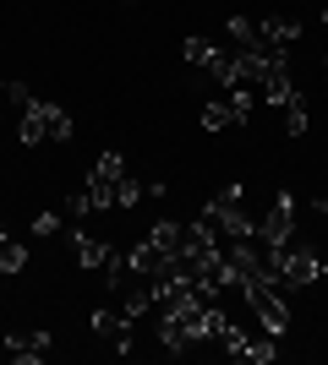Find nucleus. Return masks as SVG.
Segmentation results:
<instances>
[{"label": "nucleus", "mask_w": 328, "mask_h": 365, "mask_svg": "<svg viewBox=\"0 0 328 365\" xmlns=\"http://www.w3.org/2000/svg\"><path fill=\"white\" fill-rule=\"evenodd\" d=\"M71 137H77V120H71L61 104L33 98V104L22 109V142H28V148H39V142H71Z\"/></svg>", "instance_id": "obj_1"}, {"label": "nucleus", "mask_w": 328, "mask_h": 365, "mask_svg": "<svg viewBox=\"0 0 328 365\" xmlns=\"http://www.w3.org/2000/svg\"><path fill=\"white\" fill-rule=\"evenodd\" d=\"M247 120H252V93L247 88H230V98L203 104V131H241Z\"/></svg>", "instance_id": "obj_2"}, {"label": "nucleus", "mask_w": 328, "mask_h": 365, "mask_svg": "<svg viewBox=\"0 0 328 365\" xmlns=\"http://www.w3.org/2000/svg\"><path fill=\"white\" fill-rule=\"evenodd\" d=\"M257 240L263 245H290L296 240V197H290V191H279L274 207L257 218Z\"/></svg>", "instance_id": "obj_3"}, {"label": "nucleus", "mask_w": 328, "mask_h": 365, "mask_svg": "<svg viewBox=\"0 0 328 365\" xmlns=\"http://www.w3.org/2000/svg\"><path fill=\"white\" fill-rule=\"evenodd\" d=\"M296 44H301V22H290V16H263V22H257V49L290 55Z\"/></svg>", "instance_id": "obj_4"}, {"label": "nucleus", "mask_w": 328, "mask_h": 365, "mask_svg": "<svg viewBox=\"0 0 328 365\" xmlns=\"http://www.w3.org/2000/svg\"><path fill=\"white\" fill-rule=\"evenodd\" d=\"M94 333H99V344H109V349H131V317H126V311H94Z\"/></svg>", "instance_id": "obj_5"}, {"label": "nucleus", "mask_w": 328, "mask_h": 365, "mask_svg": "<svg viewBox=\"0 0 328 365\" xmlns=\"http://www.w3.org/2000/svg\"><path fill=\"white\" fill-rule=\"evenodd\" d=\"M66 245H71L77 267H104V262L115 257V245H109V240H99V235H82V229H71V235H66Z\"/></svg>", "instance_id": "obj_6"}, {"label": "nucleus", "mask_w": 328, "mask_h": 365, "mask_svg": "<svg viewBox=\"0 0 328 365\" xmlns=\"http://www.w3.org/2000/svg\"><path fill=\"white\" fill-rule=\"evenodd\" d=\"M6 349H11L16 360H39V354L49 349V333H11V338H6Z\"/></svg>", "instance_id": "obj_7"}, {"label": "nucleus", "mask_w": 328, "mask_h": 365, "mask_svg": "<svg viewBox=\"0 0 328 365\" xmlns=\"http://www.w3.org/2000/svg\"><path fill=\"white\" fill-rule=\"evenodd\" d=\"M22 267H28V245L6 235V240H0V273L11 278V273H22Z\"/></svg>", "instance_id": "obj_8"}, {"label": "nucleus", "mask_w": 328, "mask_h": 365, "mask_svg": "<svg viewBox=\"0 0 328 365\" xmlns=\"http://www.w3.org/2000/svg\"><path fill=\"white\" fill-rule=\"evenodd\" d=\"M284 131H296V137H301V131H307V120H312V109H307V98H301V93H290V98H284Z\"/></svg>", "instance_id": "obj_9"}, {"label": "nucleus", "mask_w": 328, "mask_h": 365, "mask_svg": "<svg viewBox=\"0 0 328 365\" xmlns=\"http://www.w3.org/2000/svg\"><path fill=\"white\" fill-rule=\"evenodd\" d=\"M142 197H148V180H137V175H121V180H115V207H137Z\"/></svg>", "instance_id": "obj_10"}, {"label": "nucleus", "mask_w": 328, "mask_h": 365, "mask_svg": "<svg viewBox=\"0 0 328 365\" xmlns=\"http://www.w3.org/2000/svg\"><path fill=\"white\" fill-rule=\"evenodd\" d=\"M148 240H154L159 251H181V224H175V218H159V224L148 229Z\"/></svg>", "instance_id": "obj_11"}, {"label": "nucleus", "mask_w": 328, "mask_h": 365, "mask_svg": "<svg viewBox=\"0 0 328 365\" xmlns=\"http://www.w3.org/2000/svg\"><path fill=\"white\" fill-rule=\"evenodd\" d=\"M214 55H219V44H214V38H187V66L208 71V66H214Z\"/></svg>", "instance_id": "obj_12"}, {"label": "nucleus", "mask_w": 328, "mask_h": 365, "mask_svg": "<svg viewBox=\"0 0 328 365\" xmlns=\"http://www.w3.org/2000/svg\"><path fill=\"white\" fill-rule=\"evenodd\" d=\"M224 33H230L241 49H257V22H252V16H230V22H224Z\"/></svg>", "instance_id": "obj_13"}, {"label": "nucleus", "mask_w": 328, "mask_h": 365, "mask_svg": "<svg viewBox=\"0 0 328 365\" xmlns=\"http://www.w3.org/2000/svg\"><path fill=\"white\" fill-rule=\"evenodd\" d=\"M274 354H279V349H274V338H247V344H241V354H235V360L268 365V360H274Z\"/></svg>", "instance_id": "obj_14"}, {"label": "nucleus", "mask_w": 328, "mask_h": 365, "mask_svg": "<svg viewBox=\"0 0 328 365\" xmlns=\"http://www.w3.org/2000/svg\"><path fill=\"white\" fill-rule=\"evenodd\" d=\"M66 213H71V218H88V213H94L88 191H71V197H66Z\"/></svg>", "instance_id": "obj_15"}, {"label": "nucleus", "mask_w": 328, "mask_h": 365, "mask_svg": "<svg viewBox=\"0 0 328 365\" xmlns=\"http://www.w3.org/2000/svg\"><path fill=\"white\" fill-rule=\"evenodd\" d=\"M6 98H11V104H16V109H28V104H33V93H28V88H22V82H6Z\"/></svg>", "instance_id": "obj_16"}, {"label": "nucleus", "mask_w": 328, "mask_h": 365, "mask_svg": "<svg viewBox=\"0 0 328 365\" xmlns=\"http://www.w3.org/2000/svg\"><path fill=\"white\" fill-rule=\"evenodd\" d=\"M33 229H39V235H61V213H39Z\"/></svg>", "instance_id": "obj_17"}, {"label": "nucleus", "mask_w": 328, "mask_h": 365, "mask_svg": "<svg viewBox=\"0 0 328 365\" xmlns=\"http://www.w3.org/2000/svg\"><path fill=\"white\" fill-rule=\"evenodd\" d=\"M323 66H328V61H323Z\"/></svg>", "instance_id": "obj_18"}]
</instances>
